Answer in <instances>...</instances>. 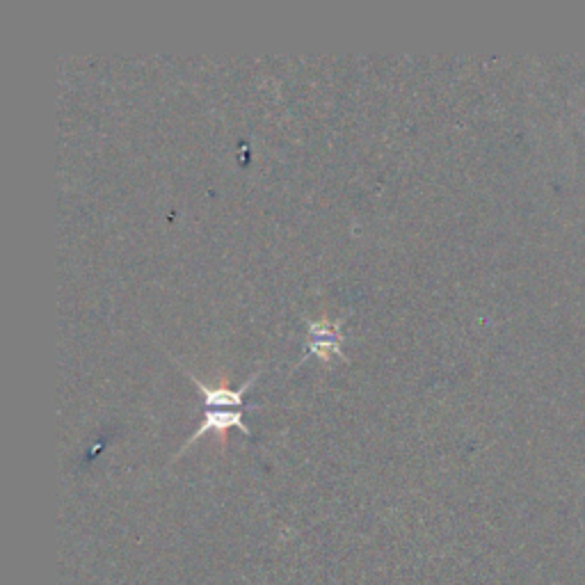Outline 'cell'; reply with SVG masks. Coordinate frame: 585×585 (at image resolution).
Segmentation results:
<instances>
[{
    "label": "cell",
    "instance_id": "6da1fadb",
    "mask_svg": "<svg viewBox=\"0 0 585 585\" xmlns=\"http://www.w3.org/2000/svg\"><path fill=\"white\" fill-rule=\"evenodd\" d=\"M343 320H307V334L309 339L304 343V357L300 359V364L307 357H318L323 362H330L332 357H341L343 355V332H341Z\"/></svg>",
    "mask_w": 585,
    "mask_h": 585
},
{
    "label": "cell",
    "instance_id": "3957f363",
    "mask_svg": "<svg viewBox=\"0 0 585 585\" xmlns=\"http://www.w3.org/2000/svg\"><path fill=\"white\" fill-rule=\"evenodd\" d=\"M192 384H195V389L199 391V396H202V405L204 407H211V410H227V407H245V400L243 396L247 394V389L252 387L259 378V371L252 373L250 378H247L243 384H240L238 389H231V387H208L202 380H197L195 375L188 373Z\"/></svg>",
    "mask_w": 585,
    "mask_h": 585
},
{
    "label": "cell",
    "instance_id": "7a4b0ae2",
    "mask_svg": "<svg viewBox=\"0 0 585 585\" xmlns=\"http://www.w3.org/2000/svg\"><path fill=\"white\" fill-rule=\"evenodd\" d=\"M243 414H245V407H227V410H211V407H204V419L202 423H199V428L192 432V437L188 439V442L183 444L181 453L188 451L195 442H199L206 432H220V435H224L229 428H238L240 432H245L247 437H252V430L245 426Z\"/></svg>",
    "mask_w": 585,
    "mask_h": 585
}]
</instances>
